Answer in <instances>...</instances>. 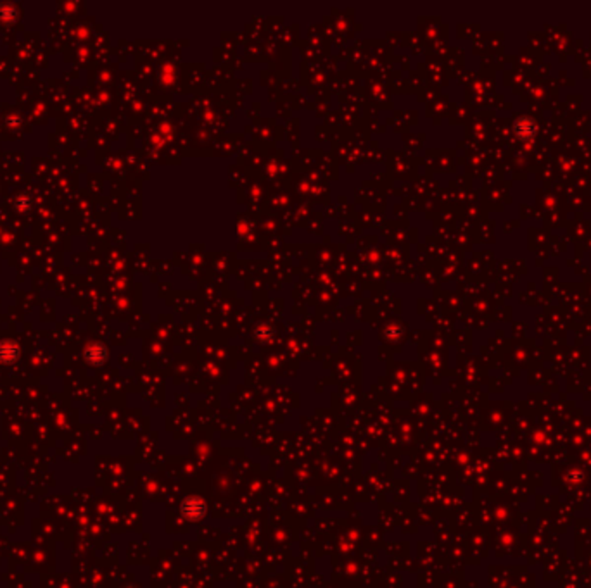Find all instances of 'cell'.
<instances>
[{
  "label": "cell",
  "mask_w": 591,
  "mask_h": 588,
  "mask_svg": "<svg viewBox=\"0 0 591 588\" xmlns=\"http://www.w3.org/2000/svg\"><path fill=\"white\" fill-rule=\"evenodd\" d=\"M182 511L188 519H201L206 514V504L197 497H190L184 502Z\"/></svg>",
  "instance_id": "obj_1"
}]
</instances>
